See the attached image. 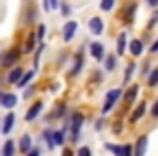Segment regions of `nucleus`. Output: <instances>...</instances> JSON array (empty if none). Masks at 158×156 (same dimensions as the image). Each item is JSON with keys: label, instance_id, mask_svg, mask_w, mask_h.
I'll list each match as a JSON object with an SVG mask.
<instances>
[{"label": "nucleus", "instance_id": "4468645a", "mask_svg": "<svg viewBox=\"0 0 158 156\" xmlns=\"http://www.w3.org/2000/svg\"><path fill=\"white\" fill-rule=\"evenodd\" d=\"M20 78H22V70H20V67H13V70L9 72V80H11V82H20Z\"/></svg>", "mask_w": 158, "mask_h": 156}, {"label": "nucleus", "instance_id": "412c9836", "mask_svg": "<svg viewBox=\"0 0 158 156\" xmlns=\"http://www.w3.org/2000/svg\"><path fill=\"white\" fill-rule=\"evenodd\" d=\"M52 143L54 145H61L63 143V132H52Z\"/></svg>", "mask_w": 158, "mask_h": 156}, {"label": "nucleus", "instance_id": "c85d7f7f", "mask_svg": "<svg viewBox=\"0 0 158 156\" xmlns=\"http://www.w3.org/2000/svg\"><path fill=\"white\" fill-rule=\"evenodd\" d=\"M152 113H154V117H158V102L154 104V108H152Z\"/></svg>", "mask_w": 158, "mask_h": 156}, {"label": "nucleus", "instance_id": "6e6552de", "mask_svg": "<svg viewBox=\"0 0 158 156\" xmlns=\"http://www.w3.org/2000/svg\"><path fill=\"white\" fill-rule=\"evenodd\" d=\"M18 57H20V52H18V50H9V52L2 57V65H11Z\"/></svg>", "mask_w": 158, "mask_h": 156}, {"label": "nucleus", "instance_id": "bb28decb", "mask_svg": "<svg viewBox=\"0 0 158 156\" xmlns=\"http://www.w3.org/2000/svg\"><path fill=\"white\" fill-rule=\"evenodd\" d=\"M59 7V0H50V2H46V9H54Z\"/></svg>", "mask_w": 158, "mask_h": 156}, {"label": "nucleus", "instance_id": "9b49d317", "mask_svg": "<svg viewBox=\"0 0 158 156\" xmlns=\"http://www.w3.org/2000/svg\"><path fill=\"white\" fill-rule=\"evenodd\" d=\"M91 54H93L95 59H102V57H104V48H102V44H98V41L91 44Z\"/></svg>", "mask_w": 158, "mask_h": 156}, {"label": "nucleus", "instance_id": "393cba45", "mask_svg": "<svg viewBox=\"0 0 158 156\" xmlns=\"http://www.w3.org/2000/svg\"><path fill=\"white\" fill-rule=\"evenodd\" d=\"M113 67H115V57H108V59H106V70L110 72Z\"/></svg>", "mask_w": 158, "mask_h": 156}, {"label": "nucleus", "instance_id": "b1692460", "mask_svg": "<svg viewBox=\"0 0 158 156\" xmlns=\"http://www.w3.org/2000/svg\"><path fill=\"white\" fill-rule=\"evenodd\" d=\"M80 65H82V57H78V59H76V63H74V70H72V74H78Z\"/></svg>", "mask_w": 158, "mask_h": 156}, {"label": "nucleus", "instance_id": "9d476101", "mask_svg": "<svg viewBox=\"0 0 158 156\" xmlns=\"http://www.w3.org/2000/svg\"><path fill=\"white\" fill-rule=\"evenodd\" d=\"M13 124H15V115H13V113H9V115L5 117V124H2V132L7 134V132H9V130L13 128Z\"/></svg>", "mask_w": 158, "mask_h": 156}, {"label": "nucleus", "instance_id": "423d86ee", "mask_svg": "<svg viewBox=\"0 0 158 156\" xmlns=\"http://www.w3.org/2000/svg\"><path fill=\"white\" fill-rule=\"evenodd\" d=\"M130 52H132L134 57H139V54L143 52V41H141V39H132V41H130Z\"/></svg>", "mask_w": 158, "mask_h": 156}, {"label": "nucleus", "instance_id": "c756f323", "mask_svg": "<svg viewBox=\"0 0 158 156\" xmlns=\"http://www.w3.org/2000/svg\"><path fill=\"white\" fill-rule=\"evenodd\" d=\"M147 2H149V5H154V7H156V5H158V0H147Z\"/></svg>", "mask_w": 158, "mask_h": 156}, {"label": "nucleus", "instance_id": "a211bd4d", "mask_svg": "<svg viewBox=\"0 0 158 156\" xmlns=\"http://www.w3.org/2000/svg\"><path fill=\"white\" fill-rule=\"evenodd\" d=\"M2 152H5V156H11V154L15 152V145H13V141H7V143H5V150H2Z\"/></svg>", "mask_w": 158, "mask_h": 156}, {"label": "nucleus", "instance_id": "0eeeda50", "mask_svg": "<svg viewBox=\"0 0 158 156\" xmlns=\"http://www.w3.org/2000/svg\"><path fill=\"white\" fill-rule=\"evenodd\" d=\"M106 147H108L110 152H115V154H126V156L132 152V147H130V145H106Z\"/></svg>", "mask_w": 158, "mask_h": 156}, {"label": "nucleus", "instance_id": "f257e3e1", "mask_svg": "<svg viewBox=\"0 0 158 156\" xmlns=\"http://www.w3.org/2000/svg\"><path fill=\"white\" fill-rule=\"evenodd\" d=\"M119 95H121V89H113V91H108V95H106V100H104V113H108V111L115 106V102L119 100Z\"/></svg>", "mask_w": 158, "mask_h": 156}, {"label": "nucleus", "instance_id": "f03ea898", "mask_svg": "<svg viewBox=\"0 0 158 156\" xmlns=\"http://www.w3.org/2000/svg\"><path fill=\"white\" fill-rule=\"evenodd\" d=\"M15 102H18V98L13 93H0V104H2L5 108H13Z\"/></svg>", "mask_w": 158, "mask_h": 156}, {"label": "nucleus", "instance_id": "cd10ccee", "mask_svg": "<svg viewBox=\"0 0 158 156\" xmlns=\"http://www.w3.org/2000/svg\"><path fill=\"white\" fill-rule=\"evenodd\" d=\"M152 24H158V11H156V13L152 15Z\"/></svg>", "mask_w": 158, "mask_h": 156}, {"label": "nucleus", "instance_id": "a878e982", "mask_svg": "<svg viewBox=\"0 0 158 156\" xmlns=\"http://www.w3.org/2000/svg\"><path fill=\"white\" fill-rule=\"evenodd\" d=\"M134 70H136V67L130 63V65H128V70H126V80H130V76H132V72H134Z\"/></svg>", "mask_w": 158, "mask_h": 156}, {"label": "nucleus", "instance_id": "aec40b11", "mask_svg": "<svg viewBox=\"0 0 158 156\" xmlns=\"http://www.w3.org/2000/svg\"><path fill=\"white\" fill-rule=\"evenodd\" d=\"M156 85H158V67L149 74V87H156Z\"/></svg>", "mask_w": 158, "mask_h": 156}, {"label": "nucleus", "instance_id": "2eb2a0df", "mask_svg": "<svg viewBox=\"0 0 158 156\" xmlns=\"http://www.w3.org/2000/svg\"><path fill=\"white\" fill-rule=\"evenodd\" d=\"M31 145H33V141H31V137H22V141H20V147H22V152H31Z\"/></svg>", "mask_w": 158, "mask_h": 156}, {"label": "nucleus", "instance_id": "1a4fd4ad", "mask_svg": "<svg viewBox=\"0 0 158 156\" xmlns=\"http://www.w3.org/2000/svg\"><path fill=\"white\" fill-rule=\"evenodd\" d=\"M39 113H41V102H37V104H33V106L28 108V113H26V119L31 121V119H35Z\"/></svg>", "mask_w": 158, "mask_h": 156}, {"label": "nucleus", "instance_id": "ddd939ff", "mask_svg": "<svg viewBox=\"0 0 158 156\" xmlns=\"http://www.w3.org/2000/svg\"><path fill=\"white\" fill-rule=\"evenodd\" d=\"M145 147H147V137H141V139H139V143H136L134 154H136V156H141V154L145 152Z\"/></svg>", "mask_w": 158, "mask_h": 156}, {"label": "nucleus", "instance_id": "7ed1b4c3", "mask_svg": "<svg viewBox=\"0 0 158 156\" xmlns=\"http://www.w3.org/2000/svg\"><path fill=\"white\" fill-rule=\"evenodd\" d=\"M74 33H76V22H67L65 28H63V39L69 41V39L74 37Z\"/></svg>", "mask_w": 158, "mask_h": 156}, {"label": "nucleus", "instance_id": "4be33fe9", "mask_svg": "<svg viewBox=\"0 0 158 156\" xmlns=\"http://www.w3.org/2000/svg\"><path fill=\"white\" fill-rule=\"evenodd\" d=\"M132 13H134V5H130V7L126 9V13H123V18H126V22H132Z\"/></svg>", "mask_w": 158, "mask_h": 156}, {"label": "nucleus", "instance_id": "f8f14e48", "mask_svg": "<svg viewBox=\"0 0 158 156\" xmlns=\"http://www.w3.org/2000/svg\"><path fill=\"white\" fill-rule=\"evenodd\" d=\"M143 113H145V104H139V106H136V111L130 115V121H139V119L143 117Z\"/></svg>", "mask_w": 158, "mask_h": 156}, {"label": "nucleus", "instance_id": "f3484780", "mask_svg": "<svg viewBox=\"0 0 158 156\" xmlns=\"http://www.w3.org/2000/svg\"><path fill=\"white\" fill-rule=\"evenodd\" d=\"M136 93H139V89H136V87H130L128 93H126V104H130V102L136 98Z\"/></svg>", "mask_w": 158, "mask_h": 156}, {"label": "nucleus", "instance_id": "5701e85b", "mask_svg": "<svg viewBox=\"0 0 158 156\" xmlns=\"http://www.w3.org/2000/svg\"><path fill=\"white\" fill-rule=\"evenodd\" d=\"M113 5H115V0H102V9H104V11H110Z\"/></svg>", "mask_w": 158, "mask_h": 156}, {"label": "nucleus", "instance_id": "20e7f679", "mask_svg": "<svg viewBox=\"0 0 158 156\" xmlns=\"http://www.w3.org/2000/svg\"><path fill=\"white\" fill-rule=\"evenodd\" d=\"M80 124H82V117H80V115H76V117H74V121H72V141H78Z\"/></svg>", "mask_w": 158, "mask_h": 156}, {"label": "nucleus", "instance_id": "6ab92c4d", "mask_svg": "<svg viewBox=\"0 0 158 156\" xmlns=\"http://www.w3.org/2000/svg\"><path fill=\"white\" fill-rule=\"evenodd\" d=\"M33 76H35V72H28V74H24V76L20 78V82H18V85H20V87H24L26 82H31V78H33Z\"/></svg>", "mask_w": 158, "mask_h": 156}, {"label": "nucleus", "instance_id": "39448f33", "mask_svg": "<svg viewBox=\"0 0 158 156\" xmlns=\"http://www.w3.org/2000/svg\"><path fill=\"white\" fill-rule=\"evenodd\" d=\"M89 28H91V33H93V35H100V33H102V28H104V24H102V20H100V18H93V20L89 22Z\"/></svg>", "mask_w": 158, "mask_h": 156}, {"label": "nucleus", "instance_id": "dca6fc26", "mask_svg": "<svg viewBox=\"0 0 158 156\" xmlns=\"http://www.w3.org/2000/svg\"><path fill=\"white\" fill-rule=\"evenodd\" d=\"M123 50H126V33L119 35V41H117V54H121Z\"/></svg>", "mask_w": 158, "mask_h": 156}]
</instances>
